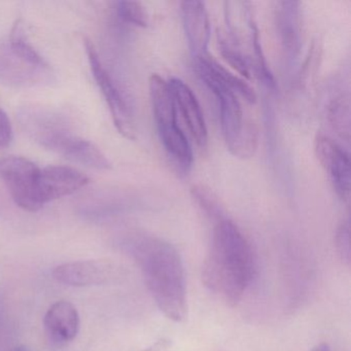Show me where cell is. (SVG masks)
<instances>
[{
    "instance_id": "52a82bcc",
    "label": "cell",
    "mask_w": 351,
    "mask_h": 351,
    "mask_svg": "<svg viewBox=\"0 0 351 351\" xmlns=\"http://www.w3.org/2000/svg\"><path fill=\"white\" fill-rule=\"evenodd\" d=\"M314 151L320 165L332 182L337 195L344 202L350 196V160L349 155L336 141L326 135H317Z\"/></svg>"
},
{
    "instance_id": "6da1fadb",
    "label": "cell",
    "mask_w": 351,
    "mask_h": 351,
    "mask_svg": "<svg viewBox=\"0 0 351 351\" xmlns=\"http://www.w3.org/2000/svg\"><path fill=\"white\" fill-rule=\"evenodd\" d=\"M145 277L158 308L173 322L186 314V289L184 265L178 250L159 238L136 236L126 242Z\"/></svg>"
},
{
    "instance_id": "8992f818",
    "label": "cell",
    "mask_w": 351,
    "mask_h": 351,
    "mask_svg": "<svg viewBox=\"0 0 351 351\" xmlns=\"http://www.w3.org/2000/svg\"><path fill=\"white\" fill-rule=\"evenodd\" d=\"M85 48L94 79L99 89L101 90L102 95L106 98L114 126L123 136L128 139H134V126H133L132 117L126 100L123 97L114 80L102 64L93 43L90 40H85Z\"/></svg>"
},
{
    "instance_id": "44dd1931",
    "label": "cell",
    "mask_w": 351,
    "mask_h": 351,
    "mask_svg": "<svg viewBox=\"0 0 351 351\" xmlns=\"http://www.w3.org/2000/svg\"><path fill=\"white\" fill-rule=\"evenodd\" d=\"M311 351H330V347H328V344H322L317 345V346L314 347Z\"/></svg>"
},
{
    "instance_id": "3957f363",
    "label": "cell",
    "mask_w": 351,
    "mask_h": 351,
    "mask_svg": "<svg viewBox=\"0 0 351 351\" xmlns=\"http://www.w3.org/2000/svg\"><path fill=\"white\" fill-rule=\"evenodd\" d=\"M149 96L160 139L166 152L182 167L191 166L193 152L178 122V110L168 82L158 75L149 79Z\"/></svg>"
},
{
    "instance_id": "30bf717a",
    "label": "cell",
    "mask_w": 351,
    "mask_h": 351,
    "mask_svg": "<svg viewBox=\"0 0 351 351\" xmlns=\"http://www.w3.org/2000/svg\"><path fill=\"white\" fill-rule=\"evenodd\" d=\"M168 86L176 102V110H180L193 138L200 147H205L208 141V133L204 114L196 95L184 82L176 77L169 80Z\"/></svg>"
},
{
    "instance_id": "4fadbf2b",
    "label": "cell",
    "mask_w": 351,
    "mask_h": 351,
    "mask_svg": "<svg viewBox=\"0 0 351 351\" xmlns=\"http://www.w3.org/2000/svg\"><path fill=\"white\" fill-rule=\"evenodd\" d=\"M196 73L203 83H217L231 90L237 95L245 98L250 104L256 102V94L243 80L232 75L223 65L211 58L209 55L196 59Z\"/></svg>"
},
{
    "instance_id": "ffe728a7",
    "label": "cell",
    "mask_w": 351,
    "mask_h": 351,
    "mask_svg": "<svg viewBox=\"0 0 351 351\" xmlns=\"http://www.w3.org/2000/svg\"><path fill=\"white\" fill-rule=\"evenodd\" d=\"M13 138V129L7 114L0 108V149L8 147Z\"/></svg>"
},
{
    "instance_id": "7402d4cb",
    "label": "cell",
    "mask_w": 351,
    "mask_h": 351,
    "mask_svg": "<svg viewBox=\"0 0 351 351\" xmlns=\"http://www.w3.org/2000/svg\"><path fill=\"white\" fill-rule=\"evenodd\" d=\"M11 351H30V349L28 348L25 345H21V346L15 347V348L12 349Z\"/></svg>"
},
{
    "instance_id": "277c9868",
    "label": "cell",
    "mask_w": 351,
    "mask_h": 351,
    "mask_svg": "<svg viewBox=\"0 0 351 351\" xmlns=\"http://www.w3.org/2000/svg\"><path fill=\"white\" fill-rule=\"evenodd\" d=\"M205 85L219 101L221 131L230 153L241 159L252 158L258 147V132L254 123L246 118L237 94L219 84Z\"/></svg>"
},
{
    "instance_id": "ba28073f",
    "label": "cell",
    "mask_w": 351,
    "mask_h": 351,
    "mask_svg": "<svg viewBox=\"0 0 351 351\" xmlns=\"http://www.w3.org/2000/svg\"><path fill=\"white\" fill-rule=\"evenodd\" d=\"M89 182L87 176L69 166H47L40 169L38 198L43 207L51 201L69 196Z\"/></svg>"
},
{
    "instance_id": "2e32d148",
    "label": "cell",
    "mask_w": 351,
    "mask_h": 351,
    "mask_svg": "<svg viewBox=\"0 0 351 351\" xmlns=\"http://www.w3.org/2000/svg\"><path fill=\"white\" fill-rule=\"evenodd\" d=\"M350 104L344 96L337 98L330 104L328 119L334 130L348 143L350 139Z\"/></svg>"
},
{
    "instance_id": "d6986e66",
    "label": "cell",
    "mask_w": 351,
    "mask_h": 351,
    "mask_svg": "<svg viewBox=\"0 0 351 351\" xmlns=\"http://www.w3.org/2000/svg\"><path fill=\"white\" fill-rule=\"evenodd\" d=\"M336 246L339 256L345 264H350L351 245H350V225L349 221H344L338 228L336 234Z\"/></svg>"
},
{
    "instance_id": "7a4b0ae2",
    "label": "cell",
    "mask_w": 351,
    "mask_h": 351,
    "mask_svg": "<svg viewBox=\"0 0 351 351\" xmlns=\"http://www.w3.org/2000/svg\"><path fill=\"white\" fill-rule=\"evenodd\" d=\"M211 248L203 268V281L221 293L231 306L237 305L254 275L252 250L237 226L223 213L215 217Z\"/></svg>"
},
{
    "instance_id": "5b68a950",
    "label": "cell",
    "mask_w": 351,
    "mask_h": 351,
    "mask_svg": "<svg viewBox=\"0 0 351 351\" xmlns=\"http://www.w3.org/2000/svg\"><path fill=\"white\" fill-rule=\"evenodd\" d=\"M40 168L23 157L0 160V178L5 182L12 198L24 210L38 211L43 205L38 198Z\"/></svg>"
},
{
    "instance_id": "5bb4252c",
    "label": "cell",
    "mask_w": 351,
    "mask_h": 351,
    "mask_svg": "<svg viewBox=\"0 0 351 351\" xmlns=\"http://www.w3.org/2000/svg\"><path fill=\"white\" fill-rule=\"evenodd\" d=\"M299 3H279L277 11V22L280 29L282 40L285 48L295 55L300 46V23Z\"/></svg>"
},
{
    "instance_id": "8fae6325",
    "label": "cell",
    "mask_w": 351,
    "mask_h": 351,
    "mask_svg": "<svg viewBox=\"0 0 351 351\" xmlns=\"http://www.w3.org/2000/svg\"><path fill=\"white\" fill-rule=\"evenodd\" d=\"M44 324L49 342L54 348H61L77 336L81 322L79 312L73 304L58 301L49 308Z\"/></svg>"
},
{
    "instance_id": "e0dca14e",
    "label": "cell",
    "mask_w": 351,
    "mask_h": 351,
    "mask_svg": "<svg viewBox=\"0 0 351 351\" xmlns=\"http://www.w3.org/2000/svg\"><path fill=\"white\" fill-rule=\"evenodd\" d=\"M117 12L120 19L125 23L143 28L147 27L149 24L147 10L137 1H120Z\"/></svg>"
},
{
    "instance_id": "7c38bea8",
    "label": "cell",
    "mask_w": 351,
    "mask_h": 351,
    "mask_svg": "<svg viewBox=\"0 0 351 351\" xmlns=\"http://www.w3.org/2000/svg\"><path fill=\"white\" fill-rule=\"evenodd\" d=\"M182 16L189 48L195 58L208 55L210 22L204 3L198 0L182 1Z\"/></svg>"
},
{
    "instance_id": "9a60e30c",
    "label": "cell",
    "mask_w": 351,
    "mask_h": 351,
    "mask_svg": "<svg viewBox=\"0 0 351 351\" xmlns=\"http://www.w3.org/2000/svg\"><path fill=\"white\" fill-rule=\"evenodd\" d=\"M9 48L11 49L14 54L17 55L22 61L27 63L34 69L38 71H44L46 69L45 61L43 60L40 55L34 50L32 45L28 42L25 36L23 26L20 22H18L14 26L12 32L11 40H10Z\"/></svg>"
},
{
    "instance_id": "ac0fdd59",
    "label": "cell",
    "mask_w": 351,
    "mask_h": 351,
    "mask_svg": "<svg viewBox=\"0 0 351 351\" xmlns=\"http://www.w3.org/2000/svg\"><path fill=\"white\" fill-rule=\"evenodd\" d=\"M221 54L225 60L246 79H252V66L250 59L245 58L243 54L230 47L227 43L221 40Z\"/></svg>"
},
{
    "instance_id": "9c48e42d",
    "label": "cell",
    "mask_w": 351,
    "mask_h": 351,
    "mask_svg": "<svg viewBox=\"0 0 351 351\" xmlns=\"http://www.w3.org/2000/svg\"><path fill=\"white\" fill-rule=\"evenodd\" d=\"M114 273L116 269L108 261L88 260L57 266L52 276L57 282L71 287H93L108 283Z\"/></svg>"
}]
</instances>
